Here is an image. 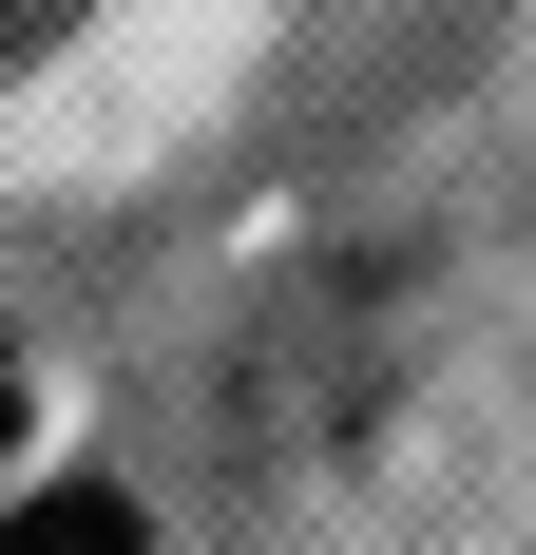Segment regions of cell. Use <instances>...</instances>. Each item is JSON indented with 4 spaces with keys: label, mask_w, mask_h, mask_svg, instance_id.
<instances>
[{
    "label": "cell",
    "mask_w": 536,
    "mask_h": 555,
    "mask_svg": "<svg viewBox=\"0 0 536 555\" xmlns=\"http://www.w3.org/2000/svg\"><path fill=\"white\" fill-rule=\"evenodd\" d=\"M20 555H154V517L115 499V479H39L20 499Z\"/></svg>",
    "instance_id": "cell-1"
}]
</instances>
